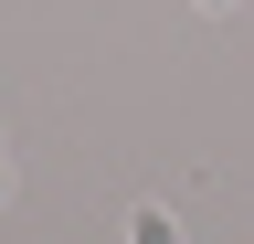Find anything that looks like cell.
Returning a JSON list of instances; mask_svg holds the SVG:
<instances>
[{"label": "cell", "mask_w": 254, "mask_h": 244, "mask_svg": "<svg viewBox=\"0 0 254 244\" xmlns=\"http://www.w3.org/2000/svg\"><path fill=\"white\" fill-rule=\"evenodd\" d=\"M127 244H180V212L170 202H138V212H127Z\"/></svg>", "instance_id": "1"}, {"label": "cell", "mask_w": 254, "mask_h": 244, "mask_svg": "<svg viewBox=\"0 0 254 244\" xmlns=\"http://www.w3.org/2000/svg\"><path fill=\"white\" fill-rule=\"evenodd\" d=\"M11 191H21V170H11V160H0V212H11Z\"/></svg>", "instance_id": "2"}, {"label": "cell", "mask_w": 254, "mask_h": 244, "mask_svg": "<svg viewBox=\"0 0 254 244\" xmlns=\"http://www.w3.org/2000/svg\"><path fill=\"white\" fill-rule=\"evenodd\" d=\"M201 11H233V0H201Z\"/></svg>", "instance_id": "3"}]
</instances>
